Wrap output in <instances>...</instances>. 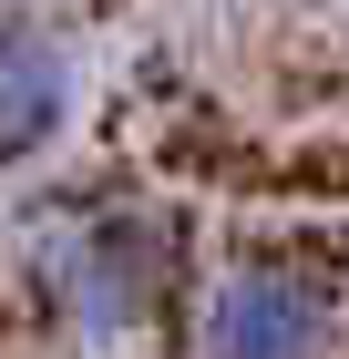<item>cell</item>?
<instances>
[{
	"instance_id": "cell-1",
	"label": "cell",
	"mask_w": 349,
	"mask_h": 359,
	"mask_svg": "<svg viewBox=\"0 0 349 359\" xmlns=\"http://www.w3.org/2000/svg\"><path fill=\"white\" fill-rule=\"evenodd\" d=\"M206 349L216 359H308L319 349V298H308L298 277H277V267H246V277L216 287Z\"/></svg>"
},
{
	"instance_id": "cell-2",
	"label": "cell",
	"mask_w": 349,
	"mask_h": 359,
	"mask_svg": "<svg viewBox=\"0 0 349 359\" xmlns=\"http://www.w3.org/2000/svg\"><path fill=\"white\" fill-rule=\"evenodd\" d=\"M52 113H62V52L31 31H0V154L41 144Z\"/></svg>"
}]
</instances>
